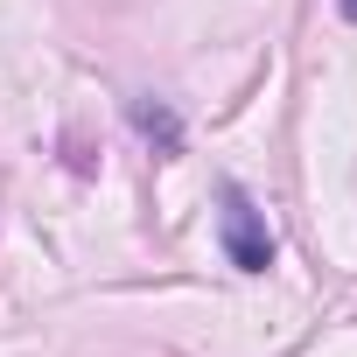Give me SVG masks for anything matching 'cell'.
Masks as SVG:
<instances>
[{"label": "cell", "mask_w": 357, "mask_h": 357, "mask_svg": "<svg viewBox=\"0 0 357 357\" xmlns=\"http://www.w3.org/2000/svg\"><path fill=\"white\" fill-rule=\"evenodd\" d=\"M218 231H225V252H231V266H238V273H266V266H273L266 211H259L238 183H225V218H218Z\"/></svg>", "instance_id": "1"}, {"label": "cell", "mask_w": 357, "mask_h": 357, "mask_svg": "<svg viewBox=\"0 0 357 357\" xmlns=\"http://www.w3.org/2000/svg\"><path fill=\"white\" fill-rule=\"evenodd\" d=\"M133 126H140V140H154L161 154L183 147V119H175L168 105H154V98H133Z\"/></svg>", "instance_id": "2"}, {"label": "cell", "mask_w": 357, "mask_h": 357, "mask_svg": "<svg viewBox=\"0 0 357 357\" xmlns=\"http://www.w3.org/2000/svg\"><path fill=\"white\" fill-rule=\"evenodd\" d=\"M343 22H357V0H343Z\"/></svg>", "instance_id": "3"}]
</instances>
